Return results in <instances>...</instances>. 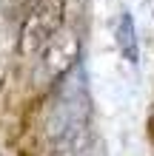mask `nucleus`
<instances>
[{"label":"nucleus","instance_id":"obj_1","mask_svg":"<svg viewBox=\"0 0 154 156\" xmlns=\"http://www.w3.org/2000/svg\"><path fill=\"white\" fill-rule=\"evenodd\" d=\"M88 116H92V99H88V88H86V71L77 66L69 77L60 80V94L46 119L49 139L57 142L77 128H86Z\"/></svg>","mask_w":154,"mask_h":156},{"label":"nucleus","instance_id":"obj_2","mask_svg":"<svg viewBox=\"0 0 154 156\" xmlns=\"http://www.w3.org/2000/svg\"><path fill=\"white\" fill-rule=\"evenodd\" d=\"M63 23H66V0H37L23 14L20 31H17V54L37 57L63 29Z\"/></svg>","mask_w":154,"mask_h":156},{"label":"nucleus","instance_id":"obj_3","mask_svg":"<svg viewBox=\"0 0 154 156\" xmlns=\"http://www.w3.org/2000/svg\"><path fill=\"white\" fill-rule=\"evenodd\" d=\"M80 62V37L71 29H60L51 37V43L37 54V68H34V80L43 85L60 82L69 77Z\"/></svg>","mask_w":154,"mask_h":156},{"label":"nucleus","instance_id":"obj_4","mask_svg":"<svg viewBox=\"0 0 154 156\" xmlns=\"http://www.w3.org/2000/svg\"><path fill=\"white\" fill-rule=\"evenodd\" d=\"M114 40H117V48H120L123 60H129L131 66H137V62H140V45H137V29H134L131 12H123L120 17H117Z\"/></svg>","mask_w":154,"mask_h":156},{"label":"nucleus","instance_id":"obj_5","mask_svg":"<svg viewBox=\"0 0 154 156\" xmlns=\"http://www.w3.org/2000/svg\"><path fill=\"white\" fill-rule=\"evenodd\" d=\"M34 3H37V0H14V6H17V9H20V12H23V14H26V12H29V9H32Z\"/></svg>","mask_w":154,"mask_h":156}]
</instances>
